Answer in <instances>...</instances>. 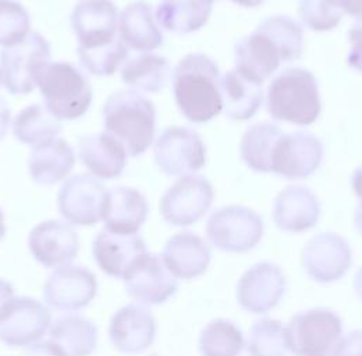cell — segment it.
<instances>
[{"mask_svg": "<svg viewBox=\"0 0 362 356\" xmlns=\"http://www.w3.org/2000/svg\"><path fill=\"white\" fill-rule=\"evenodd\" d=\"M98 281L95 274L81 266L57 267L44 287L46 304L57 311H78L90 305L96 297Z\"/></svg>", "mask_w": 362, "mask_h": 356, "instance_id": "cell-15", "label": "cell"}, {"mask_svg": "<svg viewBox=\"0 0 362 356\" xmlns=\"http://www.w3.org/2000/svg\"><path fill=\"white\" fill-rule=\"evenodd\" d=\"M78 156L95 177L113 179L124 172L129 155L115 136L105 131L83 136L78 142Z\"/></svg>", "mask_w": 362, "mask_h": 356, "instance_id": "cell-23", "label": "cell"}, {"mask_svg": "<svg viewBox=\"0 0 362 356\" xmlns=\"http://www.w3.org/2000/svg\"><path fill=\"white\" fill-rule=\"evenodd\" d=\"M298 14L303 24L315 32L334 30L343 18V14L326 0H300Z\"/></svg>", "mask_w": 362, "mask_h": 356, "instance_id": "cell-38", "label": "cell"}, {"mask_svg": "<svg viewBox=\"0 0 362 356\" xmlns=\"http://www.w3.org/2000/svg\"><path fill=\"white\" fill-rule=\"evenodd\" d=\"M287 350L284 327L279 320H258L250 331L248 352L251 356H284Z\"/></svg>", "mask_w": 362, "mask_h": 356, "instance_id": "cell-36", "label": "cell"}, {"mask_svg": "<svg viewBox=\"0 0 362 356\" xmlns=\"http://www.w3.org/2000/svg\"><path fill=\"white\" fill-rule=\"evenodd\" d=\"M77 54L83 67L90 74L98 77H109L113 76L116 70L126 63L129 59V49L119 37L116 41L99 47H77Z\"/></svg>", "mask_w": 362, "mask_h": 356, "instance_id": "cell-35", "label": "cell"}, {"mask_svg": "<svg viewBox=\"0 0 362 356\" xmlns=\"http://www.w3.org/2000/svg\"><path fill=\"white\" fill-rule=\"evenodd\" d=\"M351 185H353V189H354L357 198L360 199V205L362 206V165L360 167H357L356 172L353 173Z\"/></svg>", "mask_w": 362, "mask_h": 356, "instance_id": "cell-44", "label": "cell"}, {"mask_svg": "<svg viewBox=\"0 0 362 356\" xmlns=\"http://www.w3.org/2000/svg\"><path fill=\"white\" fill-rule=\"evenodd\" d=\"M304 31L287 16H272L258 24L255 31L234 46L235 70L264 85L283 63L301 57Z\"/></svg>", "mask_w": 362, "mask_h": 356, "instance_id": "cell-1", "label": "cell"}, {"mask_svg": "<svg viewBox=\"0 0 362 356\" xmlns=\"http://www.w3.org/2000/svg\"><path fill=\"white\" fill-rule=\"evenodd\" d=\"M320 206L315 194L301 185L284 188L273 202V220L284 231L303 232L317 224Z\"/></svg>", "mask_w": 362, "mask_h": 356, "instance_id": "cell-21", "label": "cell"}, {"mask_svg": "<svg viewBox=\"0 0 362 356\" xmlns=\"http://www.w3.org/2000/svg\"><path fill=\"white\" fill-rule=\"evenodd\" d=\"M109 191L96 178L80 174L69 178L59 191L60 215L76 225H93L103 218Z\"/></svg>", "mask_w": 362, "mask_h": 356, "instance_id": "cell-13", "label": "cell"}, {"mask_svg": "<svg viewBox=\"0 0 362 356\" xmlns=\"http://www.w3.org/2000/svg\"><path fill=\"white\" fill-rule=\"evenodd\" d=\"M14 297V288L10 283L0 278V312L4 305Z\"/></svg>", "mask_w": 362, "mask_h": 356, "instance_id": "cell-43", "label": "cell"}, {"mask_svg": "<svg viewBox=\"0 0 362 356\" xmlns=\"http://www.w3.org/2000/svg\"><path fill=\"white\" fill-rule=\"evenodd\" d=\"M49 341L66 356H90L96 348L98 328L83 316H63L49 327Z\"/></svg>", "mask_w": 362, "mask_h": 356, "instance_id": "cell-30", "label": "cell"}, {"mask_svg": "<svg viewBox=\"0 0 362 356\" xmlns=\"http://www.w3.org/2000/svg\"><path fill=\"white\" fill-rule=\"evenodd\" d=\"M199 350L204 356H237L243 350L241 331L227 320H214L201 333Z\"/></svg>", "mask_w": 362, "mask_h": 356, "instance_id": "cell-34", "label": "cell"}, {"mask_svg": "<svg viewBox=\"0 0 362 356\" xmlns=\"http://www.w3.org/2000/svg\"><path fill=\"white\" fill-rule=\"evenodd\" d=\"M349 44L347 63L353 70L362 74V18L357 20L349 31Z\"/></svg>", "mask_w": 362, "mask_h": 356, "instance_id": "cell-39", "label": "cell"}, {"mask_svg": "<svg viewBox=\"0 0 362 356\" xmlns=\"http://www.w3.org/2000/svg\"><path fill=\"white\" fill-rule=\"evenodd\" d=\"M214 1H221V0H214Z\"/></svg>", "mask_w": 362, "mask_h": 356, "instance_id": "cell-50", "label": "cell"}, {"mask_svg": "<svg viewBox=\"0 0 362 356\" xmlns=\"http://www.w3.org/2000/svg\"><path fill=\"white\" fill-rule=\"evenodd\" d=\"M332 7L343 16H350L357 20L362 18V0H326Z\"/></svg>", "mask_w": 362, "mask_h": 356, "instance_id": "cell-40", "label": "cell"}, {"mask_svg": "<svg viewBox=\"0 0 362 356\" xmlns=\"http://www.w3.org/2000/svg\"><path fill=\"white\" fill-rule=\"evenodd\" d=\"M28 248L41 265L64 266L74 261L78 254V235L69 222L47 220L33 228Z\"/></svg>", "mask_w": 362, "mask_h": 356, "instance_id": "cell-17", "label": "cell"}, {"mask_svg": "<svg viewBox=\"0 0 362 356\" xmlns=\"http://www.w3.org/2000/svg\"><path fill=\"white\" fill-rule=\"evenodd\" d=\"M4 234H6V224H4V215H3V212H1V209H0V239L4 237Z\"/></svg>", "mask_w": 362, "mask_h": 356, "instance_id": "cell-48", "label": "cell"}, {"mask_svg": "<svg viewBox=\"0 0 362 356\" xmlns=\"http://www.w3.org/2000/svg\"><path fill=\"white\" fill-rule=\"evenodd\" d=\"M156 336V321L145 307L130 304L116 312L109 323V338L123 354L146 351Z\"/></svg>", "mask_w": 362, "mask_h": 356, "instance_id": "cell-18", "label": "cell"}, {"mask_svg": "<svg viewBox=\"0 0 362 356\" xmlns=\"http://www.w3.org/2000/svg\"><path fill=\"white\" fill-rule=\"evenodd\" d=\"M173 93L182 116L197 124L223 112L219 66L205 53H189L173 71Z\"/></svg>", "mask_w": 362, "mask_h": 356, "instance_id": "cell-2", "label": "cell"}, {"mask_svg": "<svg viewBox=\"0 0 362 356\" xmlns=\"http://www.w3.org/2000/svg\"><path fill=\"white\" fill-rule=\"evenodd\" d=\"M146 198L130 186H116L107 194L102 220L105 230L117 234H138L148 218Z\"/></svg>", "mask_w": 362, "mask_h": 356, "instance_id": "cell-24", "label": "cell"}, {"mask_svg": "<svg viewBox=\"0 0 362 356\" xmlns=\"http://www.w3.org/2000/svg\"><path fill=\"white\" fill-rule=\"evenodd\" d=\"M341 334V319L329 309L301 312L284 327L287 350L297 356H339Z\"/></svg>", "mask_w": 362, "mask_h": 356, "instance_id": "cell-6", "label": "cell"}, {"mask_svg": "<svg viewBox=\"0 0 362 356\" xmlns=\"http://www.w3.org/2000/svg\"><path fill=\"white\" fill-rule=\"evenodd\" d=\"M284 285L286 281L279 267L259 263L250 268L238 283V299L245 309L265 313L279 302Z\"/></svg>", "mask_w": 362, "mask_h": 356, "instance_id": "cell-22", "label": "cell"}, {"mask_svg": "<svg viewBox=\"0 0 362 356\" xmlns=\"http://www.w3.org/2000/svg\"><path fill=\"white\" fill-rule=\"evenodd\" d=\"M172 69L166 57L141 53L129 57L122 67V80L130 88L144 92H160L170 80Z\"/></svg>", "mask_w": 362, "mask_h": 356, "instance_id": "cell-31", "label": "cell"}, {"mask_svg": "<svg viewBox=\"0 0 362 356\" xmlns=\"http://www.w3.org/2000/svg\"><path fill=\"white\" fill-rule=\"evenodd\" d=\"M160 258L176 278L189 280L208 268L211 251L201 237L184 231L166 242Z\"/></svg>", "mask_w": 362, "mask_h": 356, "instance_id": "cell-25", "label": "cell"}, {"mask_svg": "<svg viewBox=\"0 0 362 356\" xmlns=\"http://www.w3.org/2000/svg\"><path fill=\"white\" fill-rule=\"evenodd\" d=\"M267 109L277 121L301 127L314 124L322 112L315 76L301 67L283 70L269 84Z\"/></svg>", "mask_w": 362, "mask_h": 356, "instance_id": "cell-4", "label": "cell"}, {"mask_svg": "<svg viewBox=\"0 0 362 356\" xmlns=\"http://www.w3.org/2000/svg\"><path fill=\"white\" fill-rule=\"evenodd\" d=\"M46 109L59 120L84 116L92 103L90 80L71 63H49L37 78Z\"/></svg>", "mask_w": 362, "mask_h": 356, "instance_id": "cell-5", "label": "cell"}, {"mask_svg": "<svg viewBox=\"0 0 362 356\" xmlns=\"http://www.w3.org/2000/svg\"><path fill=\"white\" fill-rule=\"evenodd\" d=\"M52 323L44 304L28 297H13L0 312V341L7 347H30L38 343Z\"/></svg>", "mask_w": 362, "mask_h": 356, "instance_id": "cell-10", "label": "cell"}, {"mask_svg": "<svg viewBox=\"0 0 362 356\" xmlns=\"http://www.w3.org/2000/svg\"><path fill=\"white\" fill-rule=\"evenodd\" d=\"M76 163L70 143L62 138L35 145L28 159L31 178L41 185H53L69 176Z\"/></svg>", "mask_w": 362, "mask_h": 356, "instance_id": "cell-26", "label": "cell"}, {"mask_svg": "<svg viewBox=\"0 0 362 356\" xmlns=\"http://www.w3.org/2000/svg\"><path fill=\"white\" fill-rule=\"evenodd\" d=\"M233 3L241 6V7H247V8H252V7H258L261 6L265 0H231Z\"/></svg>", "mask_w": 362, "mask_h": 356, "instance_id": "cell-45", "label": "cell"}, {"mask_svg": "<svg viewBox=\"0 0 362 356\" xmlns=\"http://www.w3.org/2000/svg\"><path fill=\"white\" fill-rule=\"evenodd\" d=\"M223 113L234 121L252 119L264 103V88L261 84L247 78L235 69L222 77Z\"/></svg>", "mask_w": 362, "mask_h": 356, "instance_id": "cell-28", "label": "cell"}, {"mask_svg": "<svg viewBox=\"0 0 362 356\" xmlns=\"http://www.w3.org/2000/svg\"><path fill=\"white\" fill-rule=\"evenodd\" d=\"M153 158L166 176H188L201 170L206 163V148L199 136L188 127H169L159 135Z\"/></svg>", "mask_w": 362, "mask_h": 356, "instance_id": "cell-9", "label": "cell"}, {"mask_svg": "<svg viewBox=\"0 0 362 356\" xmlns=\"http://www.w3.org/2000/svg\"><path fill=\"white\" fill-rule=\"evenodd\" d=\"M10 129V110L7 103L0 97V139L6 136Z\"/></svg>", "mask_w": 362, "mask_h": 356, "instance_id": "cell-42", "label": "cell"}, {"mask_svg": "<svg viewBox=\"0 0 362 356\" xmlns=\"http://www.w3.org/2000/svg\"><path fill=\"white\" fill-rule=\"evenodd\" d=\"M13 131L20 142L35 146L57 138L62 133V124L44 106L31 105L17 114Z\"/></svg>", "mask_w": 362, "mask_h": 356, "instance_id": "cell-33", "label": "cell"}, {"mask_svg": "<svg viewBox=\"0 0 362 356\" xmlns=\"http://www.w3.org/2000/svg\"><path fill=\"white\" fill-rule=\"evenodd\" d=\"M146 245L138 234H117L100 231L92 244L96 265L103 273L116 278H124L136 261L146 254Z\"/></svg>", "mask_w": 362, "mask_h": 356, "instance_id": "cell-19", "label": "cell"}, {"mask_svg": "<svg viewBox=\"0 0 362 356\" xmlns=\"http://www.w3.org/2000/svg\"><path fill=\"white\" fill-rule=\"evenodd\" d=\"M214 202V188L202 176L188 174L175 182L160 199V215L172 224L185 227L202 219Z\"/></svg>", "mask_w": 362, "mask_h": 356, "instance_id": "cell-11", "label": "cell"}, {"mask_svg": "<svg viewBox=\"0 0 362 356\" xmlns=\"http://www.w3.org/2000/svg\"><path fill=\"white\" fill-rule=\"evenodd\" d=\"M124 285L129 297L142 305H159L177 291L176 277L162 258L144 254L126 274Z\"/></svg>", "mask_w": 362, "mask_h": 356, "instance_id": "cell-14", "label": "cell"}, {"mask_svg": "<svg viewBox=\"0 0 362 356\" xmlns=\"http://www.w3.org/2000/svg\"><path fill=\"white\" fill-rule=\"evenodd\" d=\"M119 37L127 47L138 52H149L163 44L152 6L138 0L130 3L119 16Z\"/></svg>", "mask_w": 362, "mask_h": 356, "instance_id": "cell-27", "label": "cell"}, {"mask_svg": "<svg viewBox=\"0 0 362 356\" xmlns=\"http://www.w3.org/2000/svg\"><path fill=\"white\" fill-rule=\"evenodd\" d=\"M322 159L323 145L314 134H283L273 150L271 173L291 181L304 179L317 172Z\"/></svg>", "mask_w": 362, "mask_h": 356, "instance_id": "cell-12", "label": "cell"}, {"mask_svg": "<svg viewBox=\"0 0 362 356\" xmlns=\"http://www.w3.org/2000/svg\"><path fill=\"white\" fill-rule=\"evenodd\" d=\"M354 222H356V227H357V230H358V232L362 234V206L361 205H358V208H357V210H356V219H354Z\"/></svg>", "mask_w": 362, "mask_h": 356, "instance_id": "cell-46", "label": "cell"}, {"mask_svg": "<svg viewBox=\"0 0 362 356\" xmlns=\"http://www.w3.org/2000/svg\"><path fill=\"white\" fill-rule=\"evenodd\" d=\"M20 356H66L52 341H42L30 345Z\"/></svg>", "mask_w": 362, "mask_h": 356, "instance_id": "cell-41", "label": "cell"}, {"mask_svg": "<svg viewBox=\"0 0 362 356\" xmlns=\"http://www.w3.org/2000/svg\"><path fill=\"white\" fill-rule=\"evenodd\" d=\"M351 262L349 244L333 232L314 237L304 248L303 263L317 281H333L344 274Z\"/></svg>", "mask_w": 362, "mask_h": 356, "instance_id": "cell-20", "label": "cell"}, {"mask_svg": "<svg viewBox=\"0 0 362 356\" xmlns=\"http://www.w3.org/2000/svg\"><path fill=\"white\" fill-rule=\"evenodd\" d=\"M262 234L261 216L245 206L222 208L206 222V235L211 244L227 252H244L254 248Z\"/></svg>", "mask_w": 362, "mask_h": 356, "instance_id": "cell-8", "label": "cell"}, {"mask_svg": "<svg viewBox=\"0 0 362 356\" xmlns=\"http://www.w3.org/2000/svg\"><path fill=\"white\" fill-rule=\"evenodd\" d=\"M71 27L80 49L110 44L119 38L117 7L112 0H81L73 10Z\"/></svg>", "mask_w": 362, "mask_h": 356, "instance_id": "cell-16", "label": "cell"}, {"mask_svg": "<svg viewBox=\"0 0 362 356\" xmlns=\"http://www.w3.org/2000/svg\"><path fill=\"white\" fill-rule=\"evenodd\" d=\"M356 290H357L358 295L362 298V267L360 268L357 277H356Z\"/></svg>", "mask_w": 362, "mask_h": 356, "instance_id": "cell-47", "label": "cell"}, {"mask_svg": "<svg viewBox=\"0 0 362 356\" xmlns=\"http://www.w3.org/2000/svg\"><path fill=\"white\" fill-rule=\"evenodd\" d=\"M0 83H3V77H1V70H0Z\"/></svg>", "mask_w": 362, "mask_h": 356, "instance_id": "cell-49", "label": "cell"}, {"mask_svg": "<svg viewBox=\"0 0 362 356\" xmlns=\"http://www.w3.org/2000/svg\"><path fill=\"white\" fill-rule=\"evenodd\" d=\"M50 63V46L38 32H30L20 44L4 47L0 53L3 85L11 95H28L37 78Z\"/></svg>", "mask_w": 362, "mask_h": 356, "instance_id": "cell-7", "label": "cell"}, {"mask_svg": "<svg viewBox=\"0 0 362 356\" xmlns=\"http://www.w3.org/2000/svg\"><path fill=\"white\" fill-rule=\"evenodd\" d=\"M212 7L214 0H160L155 17L166 31L187 35L206 25Z\"/></svg>", "mask_w": 362, "mask_h": 356, "instance_id": "cell-29", "label": "cell"}, {"mask_svg": "<svg viewBox=\"0 0 362 356\" xmlns=\"http://www.w3.org/2000/svg\"><path fill=\"white\" fill-rule=\"evenodd\" d=\"M105 131L115 136L127 155L136 158L152 145L156 133L153 103L136 90L113 93L103 107Z\"/></svg>", "mask_w": 362, "mask_h": 356, "instance_id": "cell-3", "label": "cell"}, {"mask_svg": "<svg viewBox=\"0 0 362 356\" xmlns=\"http://www.w3.org/2000/svg\"><path fill=\"white\" fill-rule=\"evenodd\" d=\"M30 14L21 3L0 0V46L20 44L30 34Z\"/></svg>", "mask_w": 362, "mask_h": 356, "instance_id": "cell-37", "label": "cell"}, {"mask_svg": "<svg viewBox=\"0 0 362 356\" xmlns=\"http://www.w3.org/2000/svg\"><path fill=\"white\" fill-rule=\"evenodd\" d=\"M281 135L280 127L272 123H259L250 127L240 143L243 162L257 173H271L273 150Z\"/></svg>", "mask_w": 362, "mask_h": 356, "instance_id": "cell-32", "label": "cell"}]
</instances>
